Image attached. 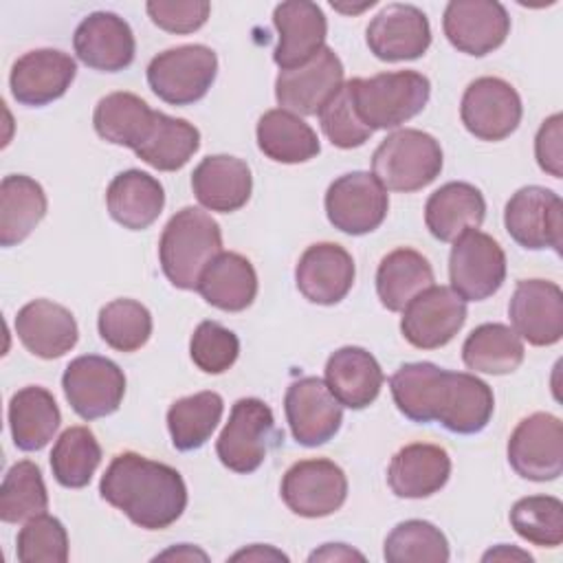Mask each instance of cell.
Returning a JSON list of instances; mask_svg holds the SVG:
<instances>
[{
  "instance_id": "cell-53",
  "label": "cell",
  "mask_w": 563,
  "mask_h": 563,
  "mask_svg": "<svg viewBox=\"0 0 563 563\" xmlns=\"http://www.w3.org/2000/svg\"><path fill=\"white\" fill-rule=\"evenodd\" d=\"M156 559H187V561H191V559H202V561H205L207 554L200 552V550H196V548H191V545H187V543H180L178 548H172V550L158 554Z\"/></svg>"
},
{
  "instance_id": "cell-21",
  "label": "cell",
  "mask_w": 563,
  "mask_h": 563,
  "mask_svg": "<svg viewBox=\"0 0 563 563\" xmlns=\"http://www.w3.org/2000/svg\"><path fill=\"white\" fill-rule=\"evenodd\" d=\"M77 75L75 59L57 48H35L11 66V95L22 106H46L66 95Z\"/></svg>"
},
{
  "instance_id": "cell-7",
  "label": "cell",
  "mask_w": 563,
  "mask_h": 563,
  "mask_svg": "<svg viewBox=\"0 0 563 563\" xmlns=\"http://www.w3.org/2000/svg\"><path fill=\"white\" fill-rule=\"evenodd\" d=\"M218 75V57L205 44H185L158 53L147 66L152 92L172 106L200 101Z\"/></svg>"
},
{
  "instance_id": "cell-18",
  "label": "cell",
  "mask_w": 563,
  "mask_h": 563,
  "mask_svg": "<svg viewBox=\"0 0 563 563\" xmlns=\"http://www.w3.org/2000/svg\"><path fill=\"white\" fill-rule=\"evenodd\" d=\"M343 86V64L339 55L323 46L308 64L279 70L275 79V99L282 110L297 117L319 114L325 101Z\"/></svg>"
},
{
  "instance_id": "cell-38",
  "label": "cell",
  "mask_w": 563,
  "mask_h": 563,
  "mask_svg": "<svg viewBox=\"0 0 563 563\" xmlns=\"http://www.w3.org/2000/svg\"><path fill=\"white\" fill-rule=\"evenodd\" d=\"M198 147L200 132L194 123L156 112L147 139L134 150V154L158 172H176L189 163Z\"/></svg>"
},
{
  "instance_id": "cell-48",
  "label": "cell",
  "mask_w": 563,
  "mask_h": 563,
  "mask_svg": "<svg viewBox=\"0 0 563 563\" xmlns=\"http://www.w3.org/2000/svg\"><path fill=\"white\" fill-rule=\"evenodd\" d=\"M145 11L158 29L185 35L198 31L209 20L211 4L207 0H150Z\"/></svg>"
},
{
  "instance_id": "cell-20",
  "label": "cell",
  "mask_w": 563,
  "mask_h": 563,
  "mask_svg": "<svg viewBox=\"0 0 563 563\" xmlns=\"http://www.w3.org/2000/svg\"><path fill=\"white\" fill-rule=\"evenodd\" d=\"M365 42L369 53L383 62L418 59L431 44V26L418 7L391 2L372 18Z\"/></svg>"
},
{
  "instance_id": "cell-11",
  "label": "cell",
  "mask_w": 563,
  "mask_h": 563,
  "mask_svg": "<svg viewBox=\"0 0 563 563\" xmlns=\"http://www.w3.org/2000/svg\"><path fill=\"white\" fill-rule=\"evenodd\" d=\"M282 499L299 517L319 519L336 512L347 499V477L328 457L295 462L282 477Z\"/></svg>"
},
{
  "instance_id": "cell-50",
  "label": "cell",
  "mask_w": 563,
  "mask_h": 563,
  "mask_svg": "<svg viewBox=\"0 0 563 563\" xmlns=\"http://www.w3.org/2000/svg\"><path fill=\"white\" fill-rule=\"evenodd\" d=\"M310 561H347V559H363L361 552L347 548L345 543H325L321 550H314Z\"/></svg>"
},
{
  "instance_id": "cell-33",
  "label": "cell",
  "mask_w": 563,
  "mask_h": 563,
  "mask_svg": "<svg viewBox=\"0 0 563 563\" xmlns=\"http://www.w3.org/2000/svg\"><path fill=\"white\" fill-rule=\"evenodd\" d=\"M48 200L37 180L9 174L0 183V244L4 249L24 242L46 216Z\"/></svg>"
},
{
  "instance_id": "cell-44",
  "label": "cell",
  "mask_w": 563,
  "mask_h": 563,
  "mask_svg": "<svg viewBox=\"0 0 563 563\" xmlns=\"http://www.w3.org/2000/svg\"><path fill=\"white\" fill-rule=\"evenodd\" d=\"M510 526L532 545L556 548L563 541V504L552 495H528L515 501Z\"/></svg>"
},
{
  "instance_id": "cell-51",
  "label": "cell",
  "mask_w": 563,
  "mask_h": 563,
  "mask_svg": "<svg viewBox=\"0 0 563 563\" xmlns=\"http://www.w3.org/2000/svg\"><path fill=\"white\" fill-rule=\"evenodd\" d=\"M484 561H512V559H519V561H532V556L528 554V552H523V550H517V548H508V545H497V548H493V550H488L484 556H482Z\"/></svg>"
},
{
  "instance_id": "cell-12",
  "label": "cell",
  "mask_w": 563,
  "mask_h": 563,
  "mask_svg": "<svg viewBox=\"0 0 563 563\" xmlns=\"http://www.w3.org/2000/svg\"><path fill=\"white\" fill-rule=\"evenodd\" d=\"M323 205L334 229L347 235H365L383 224L389 196L374 174L350 172L330 183Z\"/></svg>"
},
{
  "instance_id": "cell-26",
  "label": "cell",
  "mask_w": 563,
  "mask_h": 563,
  "mask_svg": "<svg viewBox=\"0 0 563 563\" xmlns=\"http://www.w3.org/2000/svg\"><path fill=\"white\" fill-rule=\"evenodd\" d=\"M451 477V457L446 449L429 442H413L396 451L387 468V484L396 497H431Z\"/></svg>"
},
{
  "instance_id": "cell-10",
  "label": "cell",
  "mask_w": 563,
  "mask_h": 563,
  "mask_svg": "<svg viewBox=\"0 0 563 563\" xmlns=\"http://www.w3.org/2000/svg\"><path fill=\"white\" fill-rule=\"evenodd\" d=\"M508 235L523 249H552L561 255L563 244V202L559 194L541 185L517 189L504 209Z\"/></svg>"
},
{
  "instance_id": "cell-27",
  "label": "cell",
  "mask_w": 563,
  "mask_h": 563,
  "mask_svg": "<svg viewBox=\"0 0 563 563\" xmlns=\"http://www.w3.org/2000/svg\"><path fill=\"white\" fill-rule=\"evenodd\" d=\"M191 189L205 209L231 213L249 202L253 191V176L242 158L213 154L196 165L191 174Z\"/></svg>"
},
{
  "instance_id": "cell-49",
  "label": "cell",
  "mask_w": 563,
  "mask_h": 563,
  "mask_svg": "<svg viewBox=\"0 0 563 563\" xmlns=\"http://www.w3.org/2000/svg\"><path fill=\"white\" fill-rule=\"evenodd\" d=\"M534 156L545 174L563 176V117L559 112L541 123L534 139Z\"/></svg>"
},
{
  "instance_id": "cell-32",
  "label": "cell",
  "mask_w": 563,
  "mask_h": 563,
  "mask_svg": "<svg viewBox=\"0 0 563 563\" xmlns=\"http://www.w3.org/2000/svg\"><path fill=\"white\" fill-rule=\"evenodd\" d=\"M7 416L13 444L29 453L44 449L62 422L53 394L40 385L18 389L9 400Z\"/></svg>"
},
{
  "instance_id": "cell-43",
  "label": "cell",
  "mask_w": 563,
  "mask_h": 563,
  "mask_svg": "<svg viewBox=\"0 0 563 563\" xmlns=\"http://www.w3.org/2000/svg\"><path fill=\"white\" fill-rule=\"evenodd\" d=\"M101 339L119 352H136L152 336V314L136 299H114L99 310Z\"/></svg>"
},
{
  "instance_id": "cell-6",
  "label": "cell",
  "mask_w": 563,
  "mask_h": 563,
  "mask_svg": "<svg viewBox=\"0 0 563 563\" xmlns=\"http://www.w3.org/2000/svg\"><path fill=\"white\" fill-rule=\"evenodd\" d=\"M282 440L271 407L260 398H240L218 435L216 453L233 473H253Z\"/></svg>"
},
{
  "instance_id": "cell-30",
  "label": "cell",
  "mask_w": 563,
  "mask_h": 563,
  "mask_svg": "<svg viewBox=\"0 0 563 563\" xmlns=\"http://www.w3.org/2000/svg\"><path fill=\"white\" fill-rule=\"evenodd\" d=\"M110 218L130 231L154 224L165 207L163 185L141 169H125L112 178L106 191Z\"/></svg>"
},
{
  "instance_id": "cell-34",
  "label": "cell",
  "mask_w": 563,
  "mask_h": 563,
  "mask_svg": "<svg viewBox=\"0 0 563 563\" xmlns=\"http://www.w3.org/2000/svg\"><path fill=\"white\" fill-rule=\"evenodd\" d=\"M154 119L156 110H152L141 97L119 90L99 99L95 106L92 125L103 141L136 150L147 139Z\"/></svg>"
},
{
  "instance_id": "cell-42",
  "label": "cell",
  "mask_w": 563,
  "mask_h": 563,
  "mask_svg": "<svg viewBox=\"0 0 563 563\" xmlns=\"http://www.w3.org/2000/svg\"><path fill=\"white\" fill-rule=\"evenodd\" d=\"M383 556L387 563H444L451 552L440 528L424 519H407L387 534Z\"/></svg>"
},
{
  "instance_id": "cell-31",
  "label": "cell",
  "mask_w": 563,
  "mask_h": 563,
  "mask_svg": "<svg viewBox=\"0 0 563 563\" xmlns=\"http://www.w3.org/2000/svg\"><path fill=\"white\" fill-rule=\"evenodd\" d=\"M196 290L218 310L242 312L257 295V273L244 255L222 251L207 264Z\"/></svg>"
},
{
  "instance_id": "cell-5",
  "label": "cell",
  "mask_w": 563,
  "mask_h": 563,
  "mask_svg": "<svg viewBox=\"0 0 563 563\" xmlns=\"http://www.w3.org/2000/svg\"><path fill=\"white\" fill-rule=\"evenodd\" d=\"M440 143L416 128H402L387 139L372 154V174L387 191L411 194L433 183L442 172Z\"/></svg>"
},
{
  "instance_id": "cell-40",
  "label": "cell",
  "mask_w": 563,
  "mask_h": 563,
  "mask_svg": "<svg viewBox=\"0 0 563 563\" xmlns=\"http://www.w3.org/2000/svg\"><path fill=\"white\" fill-rule=\"evenodd\" d=\"M101 464V446L88 427H68L51 451V471L64 488H84Z\"/></svg>"
},
{
  "instance_id": "cell-19",
  "label": "cell",
  "mask_w": 563,
  "mask_h": 563,
  "mask_svg": "<svg viewBox=\"0 0 563 563\" xmlns=\"http://www.w3.org/2000/svg\"><path fill=\"white\" fill-rule=\"evenodd\" d=\"M512 330L530 345H554L563 336V292L548 279H521L508 303Z\"/></svg>"
},
{
  "instance_id": "cell-13",
  "label": "cell",
  "mask_w": 563,
  "mask_h": 563,
  "mask_svg": "<svg viewBox=\"0 0 563 563\" xmlns=\"http://www.w3.org/2000/svg\"><path fill=\"white\" fill-rule=\"evenodd\" d=\"M512 471L530 482H552L563 473V422L537 411L519 420L508 440Z\"/></svg>"
},
{
  "instance_id": "cell-29",
  "label": "cell",
  "mask_w": 563,
  "mask_h": 563,
  "mask_svg": "<svg viewBox=\"0 0 563 563\" xmlns=\"http://www.w3.org/2000/svg\"><path fill=\"white\" fill-rule=\"evenodd\" d=\"M486 218L482 191L462 180H451L435 189L424 205V224L440 242H453L468 229H479Z\"/></svg>"
},
{
  "instance_id": "cell-25",
  "label": "cell",
  "mask_w": 563,
  "mask_h": 563,
  "mask_svg": "<svg viewBox=\"0 0 563 563\" xmlns=\"http://www.w3.org/2000/svg\"><path fill=\"white\" fill-rule=\"evenodd\" d=\"M13 325L20 343L46 361L64 356L79 339L73 312L51 299H33L22 306Z\"/></svg>"
},
{
  "instance_id": "cell-15",
  "label": "cell",
  "mask_w": 563,
  "mask_h": 563,
  "mask_svg": "<svg viewBox=\"0 0 563 563\" xmlns=\"http://www.w3.org/2000/svg\"><path fill=\"white\" fill-rule=\"evenodd\" d=\"M466 303L449 286H429L402 310L400 332L420 350H438L453 341L466 321Z\"/></svg>"
},
{
  "instance_id": "cell-22",
  "label": "cell",
  "mask_w": 563,
  "mask_h": 563,
  "mask_svg": "<svg viewBox=\"0 0 563 563\" xmlns=\"http://www.w3.org/2000/svg\"><path fill=\"white\" fill-rule=\"evenodd\" d=\"M273 24L279 35L273 59L282 70L308 64L325 46L328 22L321 7L310 0L279 2L273 11Z\"/></svg>"
},
{
  "instance_id": "cell-46",
  "label": "cell",
  "mask_w": 563,
  "mask_h": 563,
  "mask_svg": "<svg viewBox=\"0 0 563 563\" xmlns=\"http://www.w3.org/2000/svg\"><path fill=\"white\" fill-rule=\"evenodd\" d=\"M319 121L328 141L341 150L361 147L374 132L361 121L347 81H343V86L319 110Z\"/></svg>"
},
{
  "instance_id": "cell-35",
  "label": "cell",
  "mask_w": 563,
  "mask_h": 563,
  "mask_svg": "<svg viewBox=\"0 0 563 563\" xmlns=\"http://www.w3.org/2000/svg\"><path fill=\"white\" fill-rule=\"evenodd\" d=\"M255 136L262 154L275 163H306L321 150L314 130L301 117L282 108L268 110L260 117Z\"/></svg>"
},
{
  "instance_id": "cell-8",
  "label": "cell",
  "mask_w": 563,
  "mask_h": 563,
  "mask_svg": "<svg viewBox=\"0 0 563 563\" xmlns=\"http://www.w3.org/2000/svg\"><path fill=\"white\" fill-rule=\"evenodd\" d=\"M449 279L453 292L464 301L493 297L506 279V253L495 238L468 229L453 240L449 255Z\"/></svg>"
},
{
  "instance_id": "cell-16",
  "label": "cell",
  "mask_w": 563,
  "mask_h": 563,
  "mask_svg": "<svg viewBox=\"0 0 563 563\" xmlns=\"http://www.w3.org/2000/svg\"><path fill=\"white\" fill-rule=\"evenodd\" d=\"M284 409L292 438L303 446L325 444L343 422V405L319 376H303L290 383Z\"/></svg>"
},
{
  "instance_id": "cell-23",
  "label": "cell",
  "mask_w": 563,
  "mask_h": 563,
  "mask_svg": "<svg viewBox=\"0 0 563 563\" xmlns=\"http://www.w3.org/2000/svg\"><path fill=\"white\" fill-rule=\"evenodd\" d=\"M77 57L92 70L119 73L134 62L136 42L130 24L112 11L86 15L73 35Z\"/></svg>"
},
{
  "instance_id": "cell-4",
  "label": "cell",
  "mask_w": 563,
  "mask_h": 563,
  "mask_svg": "<svg viewBox=\"0 0 563 563\" xmlns=\"http://www.w3.org/2000/svg\"><path fill=\"white\" fill-rule=\"evenodd\" d=\"M354 108L369 130H394L413 119L429 101L431 84L418 70L378 73L347 81Z\"/></svg>"
},
{
  "instance_id": "cell-39",
  "label": "cell",
  "mask_w": 563,
  "mask_h": 563,
  "mask_svg": "<svg viewBox=\"0 0 563 563\" xmlns=\"http://www.w3.org/2000/svg\"><path fill=\"white\" fill-rule=\"evenodd\" d=\"M224 411V400L216 391H198L178 398L167 409V429L178 451L200 449L216 431Z\"/></svg>"
},
{
  "instance_id": "cell-9",
  "label": "cell",
  "mask_w": 563,
  "mask_h": 563,
  "mask_svg": "<svg viewBox=\"0 0 563 563\" xmlns=\"http://www.w3.org/2000/svg\"><path fill=\"white\" fill-rule=\"evenodd\" d=\"M62 389L73 411L84 420H97L114 413L125 394L123 369L99 354H84L68 363L62 376Z\"/></svg>"
},
{
  "instance_id": "cell-45",
  "label": "cell",
  "mask_w": 563,
  "mask_h": 563,
  "mask_svg": "<svg viewBox=\"0 0 563 563\" xmlns=\"http://www.w3.org/2000/svg\"><path fill=\"white\" fill-rule=\"evenodd\" d=\"M18 559L22 563H66L68 534L64 523L46 512L31 517L18 532Z\"/></svg>"
},
{
  "instance_id": "cell-17",
  "label": "cell",
  "mask_w": 563,
  "mask_h": 563,
  "mask_svg": "<svg viewBox=\"0 0 563 563\" xmlns=\"http://www.w3.org/2000/svg\"><path fill=\"white\" fill-rule=\"evenodd\" d=\"M442 29L460 53L484 57L499 48L510 33V18L495 0H451L444 9Z\"/></svg>"
},
{
  "instance_id": "cell-37",
  "label": "cell",
  "mask_w": 563,
  "mask_h": 563,
  "mask_svg": "<svg viewBox=\"0 0 563 563\" xmlns=\"http://www.w3.org/2000/svg\"><path fill=\"white\" fill-rule=\"evenodd\" d=\"M526 356L521 336L504 323L477 325L462 345V361L479 374L504 376L515 372Z\"/></svg>"
},
{
  "instance_id": "cell-24",
  "label": "cell",
  "mask_w": 563,
  "mask_h": 563,
  "mask_svg": "<svg viewBox=\"0 0 563 563\" xmlns=\"http://www.w3.org/2000/svg\"><path fill=\"white\" fill-rule=\"evenodd\" d=\"M354 260L352 255L334 242H319L308 246L297 266L295 282L299 292L319 306L339 303L354 284Z\"/></svg>"
},
{
  "instance_id": "cell-41",
  "label": "cell",
  "mask_w": 563,
  "mask_h": 563,
  "mask_svg": "<svg viewBox=\"0 0 563 563\" xmlns=\"http://www.w3.org/2000/svg\"><path fill=\"white\" fill-rule=\"evenodd\" d=\"M46 508L48 493L40 466L31 460L15 462L0 486V519L4 523H20L46 512Z\"/></svg>"
},
{
  "instance_id": "cell-28",
  "label": "cell",
  "mask_w": 563,
  "mask_h": 563,
  "mask_svg": "<svg viewBox=\"0 0 563 563\" xmlns=\"http://www.w3.org/2000/svg\"><path fill=\"white\" fill-rule=\"evenodd\" d=\"M383 380L378 361L365 347L345 345L325 361V385L347 409L369 407L378 398Z\"/></svg>"
},
{
  "instance_id": "cell-52",
  "label": "cell",
  "mask_w": 563,
  "mask_h": 563,
  "mask_svg": "<svg viewBox=\"0 0 563 563\" xmlns=\"http://www.w3.org/2000/svg\"><path fill=\"white\" fill-rule=\"evenodd\" d=\"M233 561H240V559H282V561H288V556L286 554H282V552H277V550H273V548H262V545H253L251 550H242V552H238V554H233L231 556Z\"/></svg>"
},
{
  "instance_id": "cell-1",
  "label": "cell",
  "mask_w": 563,
  "mask_h": 563,
  "mask_svg": "<svg viewBox=\"0 0 563 563\" xmlns=\"http://www.w3.org/2000/svg\"><path fill=\"white\" fill-rule=\"evenodd\" d=\"M398 411L411 422H440L451 433L486 429L495 411L488 383L468 372H449L429 361L402 363L389 378Z\"/></svg>"
},
{
  "instance_id": "cell-2",
  "label": "cell",
  "mask_w": 563,
  "mask_h": 563,
  "mask_svg": "<svg viewBox=\"0 0 563 563\" xmlns=\"http://www.w3.org/2000/svg\"><path fill=\"white\" fill-rule=\"evenodd\" d=\"M101 497L145 530L169 528L187 508L183 475L134 451L112 457L99 482Z\"/></svg>"
},
{
  "instance_id": "cell-47",
  "label": "cell",
  "mask_w": 563,
  "mask_h": 563,
  "mask_svg": "<svg viewBox=\"0 0 563 563\" xmlns=\"http://www.w3.org/2000/svg\"><path fill=\"white\" fill-rule=\"evenodd\" d=\"M189 354L198 369L205 374H222L238 361L240 341L235 332L218 321H202L191 334Z\"/></svg>"
},
{
  "instance_id": "cell-36",
  "label": "cell",
  "mask_w": 563,
  "mask_h": 563,
  "mask_svg": "<svg viewBox=\"0 0 563 563\" xmlns=\"http://www.w3.org/2000/svg\"><path fill=\"white\" fill-rule=\"evenodd\" d=\"M433 286V268L429 260L413 249H396L387 253L376 271V292L380 303L400 312L424 288Z\"/></svg>"
},
{
  "instance_id": "cell-3",
  "label": "cell",
  "mask_w": 563,
  "mask_h": 563,
  "mask_svg": "<svg viewBox=\"0 0 563 563\" xmlns=\"http://www.w3.org/2000/svg\"><path fill=\"white\" fill-rule=\"evenodd\" d=\"M218 253H222L220 227L198 207L176 211L161 233V268L180 290H196L202 271Z\"/></svg>"
},
{
  "instance_id": "cell-14",
  "label": "cell",
  "mask_w": 563,
  "mask_h": 563,
  "mask_svg": "<svg viewBox=\"0 0 563 563\" xmlns=\"http://www.w3.org/2000/svg\"><path fill=\"white\" fill-rule=\"evenodd\" d=\"M521 114L519 92L499 77H479L462 95V123L479 141L508 139L519 128Z\"/></svg>"
}]
</instances>
